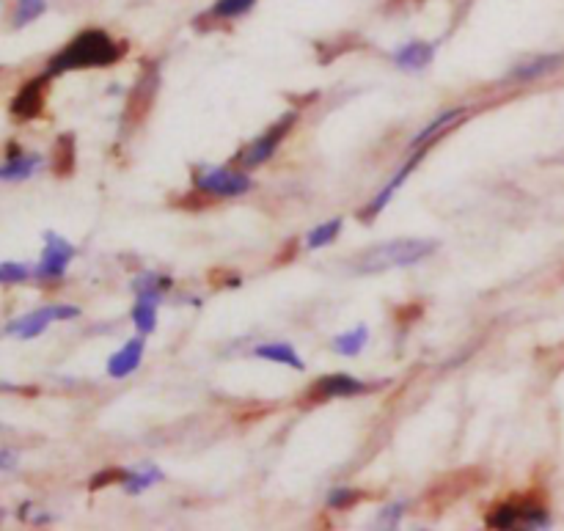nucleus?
I'll return each mask as SVG.
<instances>
[{
	"label": "nucleus",
	"instance_id": "7ed1b4c3",
	"mask_svg": "<svg viewBox=\"0 0 564 531\" xmlns=\"http://www.w3.org/2000/svg\"><path fill=\"white\" fill-rule=\"evenodd\" d=\"M193 188L204 196H210V199H237V196H245L248 190L254 188V182L243 168H199L193 174Z\"/></svg>",
	"mask_w": 564,
	"mask_h": 531
},
{
	"label": "nucleus",
	"instance_id": "f3484780",
	"mask_svg": "<svg viewBox=\"0 0 564 531\" xmlns=\"http://www.w3.org/2000/svg\"><path fill=\"white\" fill-rule=\"evenodd\" d=\"M366 342H369V328H366V325H358L353 331L339 333V336L333 339V350L339 355H358L366 347Z\"/></svg>",
	"mask_w": 564,
	"mask_h": 531
},
{
	"label": "nucleus",
	"instance_id": "bb28decb",
	"mask_svg": "<svg viewBox=\"0 0 564 531\" xmlns=\"http://www.w3.org/2000/svg\"><path fill=\"white\" fill-rule=\"evenodd\" d=\"M124 476H127V471H102L91 479V487L97 490V487H105V482H124Z\"/></svg>",
	"mask_w": 564,
	"mask_h": 531
},
{
	"label": "nucleus",
	"instance_id": "393cba45",
	"mask_svg": "<svg viewBox=\"0 0 564 531\" xmlns=\"http://www.w3.org/2000/svg\"><path fill=\"white\" fill-rule=\"evenodd\" d=\"M34 276V270L23 262H3L0 265V284H20Z\"/></svg>",
	"mask_w": 564,
	"mask_h": 531
},
{
	"label": "nucleus",
	"instance_id": "9d476101",
	"mask_svg": "<svg viewBox=\"0 0 564 531\" xmlns=\"http://www.w3.org/2000/svg\"><path fill=\"white\" fill-rule=\"evenodd\" d=\"M144 353H146L144 339H130V342H124L122 350L113 353V358L108 361V375L116 377V380L133 375L135 369L141 366V361H144Z\"/></svg>",
	"mask_w": 564,
	"mask_h": 531
},
{
	"label": "nucleus",
	"instance_id": "412c9836",
	"mask_svg": "<svg viewBox=\"0 0 564 531\" xmlns=\"http://www.w3.org/2000/svg\"><path fill=\"white\" fill-rule=\"evenodd\" d=\"M171 287V281L163 276H157V273H144L141 278H135V295L138 298H149V300H157L160 303V298L166 295V289Z\"/></svg>",
	"mask_w": 564,
	"mask_h": 531
},
{
	"label": "nucleus",
	"instance_id": "b1692460",
	"mask_svg": "<svg viewBox=\"0 0 564 531\" xmlns=\"http://www.w3.org/2000/svg\"><path fill=\"white\" fill-rule=\"evenodd\" d=\"M45 12L47 0H17V6H14V25L23 28V25L39 20Z\"/></svg>",
	"mask_w": 564,
	"mask_h": 531
},
{
	"label": "nucleus",
	"instance_id": "aec40b11",
	"mask_svg": "<svg viewBox=\"0 0 564 531\" xmlns=\"http://www.w3.org/2000/svg\"><path fill=\"white\" fill-rule=\"evenodd\" d=\"M133 325L138 328L141 336H149V333H155L157 328V300H149V298H138L133 309Z\"/></svg>",
	"mask_w": 564,
	"mask_h": 531
},
{
	"label": "nucleus",
	"instance_id": "c85d7f7f",
	"mask_svg": "<svg viewBox=\"0 0 564 531\" xmlns=\"http://www.w3.org/2000/svg\"><path fill=\"white\" fill-rule=\"evenodd\" d=\"M0 468H14V454L0 452Z\"/></svg>",
	"mask_w": 564,
	"mask_h": 531
},
{
	"label": "nucleus",
	"instance_id": "4468645a",
	"mask_svg": "<svg viewBox=\"0 0 564 531\" xmlns=\"http://www.w3.org/2000/svg\"><path fill=\"white\" fill-rule=\"evenodd\" d=\"M39 168H42V157L39 155H12L0 166V179H3V182L28 179L34 177Z\"/></svg>",
	"mask_w": 564,
	"mask_h": 531
},
{
	"label": "nucleus",
	"instance_id": "ddd939ff",
	"mask_svg": "<svg viewBox=\"0 0 564 531\" xmlns=\"http://www.w3.org/2000/svg\"><path fill=\"white\" fill-rule=\"evenodd\" d=\"M256 358H262V361H273V364H284V366H292V369H298L303 372L306 364L300 361L298 350L287 342H270V344H259L254 350Z\"/></svg>",
	"mask_w": 564,
	"mask_h": 531
},
{
	"label": "nucleus",
	"instance_id": "39448f33",
	"mask_svg": "<svg viewBox=\"0 0 564 531\" xmlns=\"http://www.w3.org/2000/svg\"><path fill=\"white\" fill-rule=\"evenodd\" d=\"M369 391V383L358 380V377L347 375V372H336V375H325L320 380H314L309 391L303 394L306 405H320L328 399H347V397H361Z\"/></svg>",
	"mask_w": 564,
	"mask_h": 531
},
{
	"label": "nucleus",
	"instance_id": "20e7f679",
	"mask_svg": "<svg viewBox=\"0 0 564 531\" xmlns=\"http://www.w3.org/2000/svg\"><path fill=\"white\" fill-rule=\"evenodd\" d=\"M80 317L78 306H42V309L31 311V314H23L20 320L9 322L6 333L9 336H17V339H36L53 325V322L61 320H75Z\"/></svg>",
	"mask_w": 564,
	"mask_h": 531
},
{
	"label": "nucleus",
	"instance_id": "6ab92c4d",
	"mask_svg": "<svg viewBox=\"0 0 564 531\" xmlns=\"http://www.w3.org/2000/svg\"><path fill=\"white\" fill-rule=\"evenodd\" d=\"M256 6V0H215L207 17L212 20H237Z\"/></svg>",
	"mask_w": 564,
	"mask_h": 531
},
{
	"label": "nucleus",
	"instance_id": "5701e85b",
	"mask_svg": "<svg viewBox=\"0 0 564 531\" xmlns=\"http://www.w3.org/2000/svg\"><path fill=\"white\" fill-rule=\"evenodd\" d=\"M75 166V141H72V135H61L56 144V155H53V171L56 174H69Z\"/></svg>",
	"mask_w": 564,
	"mask_h": 531
},
{
	"label": "nucleus",
	"instance_id": "0eeeda50",
	"mask_svg": "<svg viewBox=\"0 0 564 531\" xmlns=\"http://www.w3.org/2000/svg\"><path fill=\"white\" fill-rule=\"evenodd\" d=\"M75 259V248L69 240L58 237V234H47V245L42 251V259L36 265L34 276L42 278V281H56L67 273L69 262Z\"/></svg>",
	"mask_w": 564,
	"mask_h": 531
},
{
	"label": "nucleus",
	"instance_id": "1a4fd4ad",
	"mask_svg": "<svg viewBox=\"0 0 564 531\" xmlns=\"http://www.w3.org/2000/svg\"><path fill=\"white\" fill-rule=\"evenodd\" d=\"M427 149H430V146H424V149H416V155H410L408 163H405V166H402V168H399V171H397V177L391 179V182H388L386 188L380 190V193H377L375 199H372V201H369V204H366V210L361 212V221H369V218H375V215H380V212L386 210L388 201L394 199V193H397V190L402 188L405 182H408L410 171H413V168L419 166L421 157L427 155Z\"/></svg>",
	"mask_w": 564,
	"mask_h": 531
},
{
	"label": "nucleus",
	"instance_id": "2eb2a0df",
	"mask_svg": "<svg viewBox=\"0 0 564 531\" xmlns=\"http://www.w3.org/2000/svg\"><path fill=\"white\" fill-rule=\"evenodd\" d=\"M564 64V56H540L531 58L526 64H518V67L509 72L512 80H537L542 75H548L553 69H559Z\"/></svg>",
	"mask_w": 564,
	"mask_h": 531
},
{
	"label": "nucleus",
	"instance_id": "c756f323",
	"mask_svg": "<svg viewBox=\"0 0 564 531\" xmlns=\"http://www.w3.org/2000/svg\"><path fill=\"white\" fill-rule=\"evenodd\" d=\"M0 391H12V386H6V383H0Z\"/></svg>",
	"mask_w": 564,
	"mask_h": 531
},
{
	"label": "nucleus",
	"instance_id": "4be33fe9",
	"mask_svg": "<svg viewBox=\"0 0 564 531\" xmlns=\"http://www.w3.org/2000/svg\"><path fill=\"white\" fill-rule=\"evenodd\" d=\"M342 232V218H333V221H325L320 226H314L306 237V245H309L311 251H317V248H325V245H331L336 237Z\"/></svg>",
	"mask_w": 564,
	"mask_h": 531
},
{
	"label": "nucleus",
	"instance_id": "f03ea898",
	"mask_svg": "<svg viewBox=\"0 0 564 531\" xmlns=\"http://www.w3.org/2000/svg\"><path fill=\"white\" fill-rule=\"evenodd\" d=\"M438 251L435 240H391V243L375 245L355 259L358 273H383L391 267H410L424 262L427 256Z\"/></svg>",
	"mask_w": 564,
	"mask_h": 531
},
{
	"label": "nucleus",
	"instance_id": "f257e3e1",
	"mask_svg": "<svg viewBox=\"0 0 564 531\" xmlns=\"http://www.w3.org/2000/svg\"><path fill=\"white\" fill-rule=\"evenodd\" d=\"M127 53L124 42H116L108 31L100 28H89L78 34L69 42L58 56L50 58L47 64V75H61V72H72V69H102L119 64Z\"/></svg>",
	"mask_w": 564,
	"mask_h": 531
},
{
	"label": "nucleus",
	"instance_id": "9b49d317",
	"mask_svg": "<svg viewBox=\"0 0 564 531\" xmlns=\"http://www.w3.org/2000/svg\"><path fill=\"white\" fill-rule=\"evenodd\" d=\"M471 116V111L468 108H452V111H446V113H441L438 119L432 124H427L424 130H421L413 141H410V152H416V149H424V146H430L435 138H441L446 130H452L454 124H460L463 119H468Z\"/></svg>",
	"mask_w": 564,
	"mask_h": 531
},
{
	"label": "nucleus",
	"instance_id": "a211bd4d",
	"mask_svg": "<svg viewBox=\"0 0 564 531\" xmlns=\"http://www.w3.org/2000/svg\"><path fill=\"white\" fill-rule=\"evenodd\" d=\"M157 482H163V471L157 468V465L146 463L144 468H138V471H130V474L124 476L122 485L130 490V493H141V490H149L152 485Z\"/></svg>",
	"mask_w": 564,
	"mask_h": 531
},
{
	"label": "nucleus",
	"instance_id": "a878e982",
	"mask_svg": "<svg viewBox=\"0 0 564 531\" xmlns=\"http://www.w3.org/2000/svg\"><path fill=\"white\" fill-rule=\"evenodd\" d=\"M361 498H364V493L350 490V487H339V490H333L331 496H328V504H331L333 509H347V507H355Z\"/></svg>",
	"mask_w": 564,
	"mask_h": 531
},
{
	"label": "nucleus",
	"instance_id": "6e6552de",
	"mask_svg": "<svg viewBox=\"0 0 564 531\" xmlns=\"http://www.w3.org/2000/svg\"><path fill=\"white\" fill-rule=\"evenodd\" d=\"M47 83H50V75H42V78L28 80L23 89L17 91V97L12 100V108H9L14 119L28 122V119H36L39 113L45 111Z\"/></svg>",
	"mask_w": 564,
	"mask_h": 531
},
{
	"label": "nucleus",
	"instance_id": "423d86ee",
	"mask_svg": "<svg viewBox=\"0 0 564 531\" xmlns=\"http://www.w3.org/2000/svg\"><path fill=\"white\" fill-rule=\"evenodd\" d=\"M292 124H295V113H287L284 119H278L267 133H262L256 141H251V144L245 146L243 152L237 155V163L243 168H256L262 166V163H267V160L278 152L281 141L289 135Z\"/></svg>",
	"mask_w": 564,
	"mask_h": 531
},
{
	"label": "nucleus",
	"instance_id": "dca6fc26",
	"mask_svg": "<svg viewBox=\"0 0 564 531\" xmlns=\"http://www.w3.org/2000/svg\"><path fill=\"white\" fill-rule=\"evenodd\" d=\"M155 89H157V72L155 69H146L141 80H138V86L133 91V100H130V111L133 113H146L149 111V105L155 100Z\"/></svg>",
	"mask_w": 564,
	"mask_h": 531
},
{
	"label": "nucleus",
	"instance_id": "cd10ccee",
	"mask_svg": "<svg viewBox=\"0 0 564 531\" xmlns=\"http://www.w3.org/2000/svg\"><path fill=\"white\" fill-rule=\"evenodd\" d=\"M399 518H402V504H394V507L383 509V515H380V523H388V526H397Z\"/></svg>",
	"mask_w": 564,
	"mask_h": 531
},
{
	"label": "nucleus",
	"instance_id": "f8f14e48",
	"mask_svg": "<svg viewBox=\"0 0 564 531\" xmlns=\"http://www.w3.org/2000/svg\"><path fill=\"white\" fill-rule=\"evenodd\" d=\"M435 58V45L432 42H408L394 53V64L405 72H416V69L430 67Z\"/></svg>",
	"mask_w": 564,
	"mask_h": 531
}]
</instances>
